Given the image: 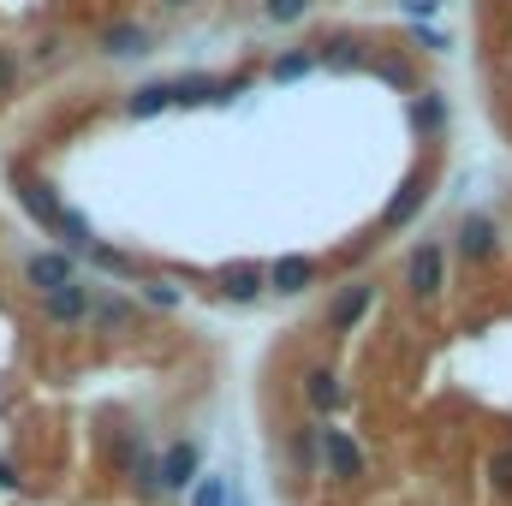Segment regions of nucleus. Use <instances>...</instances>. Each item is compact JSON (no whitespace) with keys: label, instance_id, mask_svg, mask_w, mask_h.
Listing matches in <instances>:
<instances>
[{"label":"nucleus","instance_id":"1","mask_svg":"<svg viewBox=\"0 0 512 506\" xmlns=\"http://www.w3.org/2000/svg\"><path fill=\"white\" fill-rule=\"evenodd\" d=\"M6 179H12V197H18V209H24V215H30V221H36L48 239H60V251L84 256L90 245H96V227H90V221H84V215H78V209H72V203L54 191V179L30 173V167H18V161H12V173H6Z\"/></svg>","mask_w":512,"mask_h":506},{"label":"nucleus","instance_id":"2","mask_svg":"<svg viewBox=\"0 0 512 506\" xmlns=\"http://www.w3.org/2000/svg\"><path fill=\"white\" fill-rule=\"evenodd\" d=\"M399 286L411 292V304H417V310L441 304V292H447V245H441V239H417V245L405 251Z\"/></svg>","mask_w":512,"mask_h":506},{"label":"nucleus","instance_id":"3","mask_svg":"<svg viewBox=\"0 0 512 506\" xmlns=\"http://www.w3.org/2000/svg\"><path fill=\"white\" fill-rule=\"evenodd\" d=\"M364 471H370L364 441L352 429H340V423H322V477L340 483V489H352V483H364Z\"/></svg>","mask_w":512,"mask_h":506},{"label":"nucleus","instance_id":"4","mask_svg":"<svg viewBox=\"0 0 512 506\" xmlns=\"http://www.w3.org/2000/svg\"><path fill=\"white\" fill-rule=\"evenodd\" d=\"M429 197H435V167H411L405 179H399V191L387 197V209H382V233H405L423 209H429Z\"/></svg>","mask_w":512,"mask_h":506},{"label":"nucleus","instance_id":"5","mask_svg":"<svg viewBox=\"0 0 512 506\" xmlns=\"http://www.w3.org/2000/svg\"><path fill=\"white\" fill-rule=\"evenodd\" d=\"M90 298H96V286L78 274V280H66V286H54V292H36V310H42V322L48 328H84L90 322Z\"/></svg>","mask_w":512,"mask_h":506},{"label":"nucleus","instance_id":"6","mask_svg":"<svg viewBox=\"0 0 512 506\" xmlns=\"http://www.w3.org/2000/svg\"><path fill=\"white\" fill-rule=\"evenodd\" d=\"M161 48V36L143 24V18H108L102 30H96V54L102 60H149Z\"/></svg>","mask_w":512,"mask_h":506},{"label":"nucleus","instance_id":"7","mask_svg":"<svg viewBox=\"0 0 512 506\" xmlns=\"http://www.w3.org/2000/svg\"><path fill=\"white\" fill-rule=\"evenodd\" d=\"M370 310H376V280H346V286L328 298L322 328H328V334H358V328L370 322Z\"/></svg>","mask_w":512,"mask_h":506},{"label":"nucleus","instance_id":"8","mask_svg":"<svg viewBox=\"0 0 512 506\" xmlns=\"http://www.w3.org/2000/svg\"><path fill=\"white\" fill-rule=\"evenodd\" d=\"M155 477H161V495H191V483L203 477V447L185 435L155 447Z\"/></svg>","mask_w":512,"mask_h":506},{"label":"nucleus","instance_id":"9","mask_svg":"<svg viewBox=\"0 0 512 506\" xmlns=\"http://www.w3.org/2000/svg\"><path fill=\"white\" fill-rule=\"evenodd\" d=\"M453 256H459L465 268H489V262L501 256V227H495L489 209H471V215L459 221V233H453Z\"/></svg>","mask_w":512,"mask_h":506},{"label":"nucleus","instance_id":"10","mask_svg":"<svg viewBox=\"0 0 512 506\" xmlns=\"http://www.w3.org/2000/svg\"><path fill=\"white\" fill-rule=\"evenodd\" d=\"M84 274V256L72 251H24L18 256V280L30 286V292H54V286H66V280H78Z\"/></svg>","mask_w":512,"mask_h":506},{"label":"nucleus","instance_id":"11","mask_svg":"<svg viewBox=\"0 0 512 506\" xmlns=\"http://www.w3.org/2000/svg\"><path fill=\"white\" fill-rule=\"evenodd\" d=\"M209 286H215V298H227V304H256V298H268V262H256V256L221 262Z\"/></svg>","mask_w":512,"mask_h":506},{"label":"nucleus","instance_id":"12","mask_svg":"<svg viewBox=\"0 0 512 506\" xmlns=\"http://www.w3.org/2000/svg\"><path fill=\"white\" fill-rule=\"evenodd\" d=\"M137 322H143V304L120 292V286H96V298H90V328L96 334H137Z\"/></svg>","mask_w":512,"mask_h":506},{"label":"nucleus","instance_id":"13","mask_svg":"<svg viewBox=\"0 0 512 506\" xmlns=\"http://www.w3.org/2000/svg\"><path fill=\"white\" fill-rule=\"evenodd\" d=\"M405 120H411V137H417V143H435V137H447V126H453V102H447V90H435V84L411 90V108H405Z\"/></svg>","mask_w":512,"mask_h":506},{"label":"nucleus","instance_id":"14","mask_svg":"<svg viewBox=\"0 0 512 506\" xmlns=\"http://www.w3.org/2000/svg\"><path fill=\"white\" fill-rule=\"evenodd\" d=\"M280 459L292 477H316L322 471V423H292L280 441Z\"/></svg>","mask_w":512,"mask_h":506},{"label":"nucleus","instance_id":"15","mask_svg":"<svg viewBox=\"0 0 512 506\" xmlns=\"http://www.w3.org/2000/svg\"><path fill=\"white\" fill-rule=\"evenodd\" d=\"M310 286H316V256L286 251V256L268 262V292H274V298H304Z\"/></svg>","mask_w":512,"mask_h":506},{"label":"nucleus","instance_id":"16","mask_svg":"<svg viewBox=\"0 0 512 506\" xmlns=\"http://www.w3.org/2000/svg\"><path fill=\"white\" fill-rule=\"evenodd\" d=\"M304 399H310V411H316V423H328L340 405H346V381L334 364H310L304 370Z\"/></svg>","mask_w":512,"mask_h":506},{"label":"nucleus","instance_id":"17","mask_svg":"<svg viewBox=\"0 0 512 506\" xmlns=\"http://www.w3.org/2000/svg\"><path fill=\"white\" fill-rule=\"evenodd\" d=\"M155 114H173V78L137 84V90L126 96V120H155Z\"/></svg>","mask_w":512,"mask_h":506},{"label":"nucleus","instance_id":"18","mask_svg":"<svg viewBox=\"0 0 512 506\" xmlns=\"http://www.w3.org/2000/svg\"><path fill=\"white\" fill-rule=\"evenodd\" d=\"M364 72H370L376 84H387V90H423V84H417V66H411L405 54H382V60H364Z\"/></svg>","mask_w":512,"mask_h":506},{"label":"nucleus","instance_id":"19","mask_svg":"<svg viewBox=\"0 0 512 506\" xmlns=\"http://www.w3.org/2000/svg\"><path fill=\"white\" fill-rule=\"evenodd\" d=\"M483 483L495 501H512V441H495L489 459H483Z\"/></svg>","mask_w":512,"mask_h":506},{"label":"nucleus","instance_id":"20","mask_svg":"<svg viewBox=\"0 0 512 506\" xmlns=\"http://www.w3.org/2000/svg\"><path fill=\"white\" fill-rule=\"evenodd\" d=\"M370 54H364V42H352V36H328L322 48H316V66H328V72H346V66H364Z\"/></svg>","mask_w":512,"mask_h":506},{"label":"nucleus","instance_id":"21","mask_svg":"<svg viewBox=\"0 0 512 506\" xmlns=\"http://www.w3.org/2000/svg\"><path fill=\"white\" fill-rule=\"evenodd\" d=\"M310 72H316V48H286V54L268 60V78H274V84H298V78H310Z\"/></svg>","mask_w":512,"mask_h":506},{"label":"nucleus","instance_id":"22","mask_svg":"<svg viewBox=\"0 0 512 506\" xmlns=\"http://www.w3.org/2000/svg\"><path fill=\"white\" fill-rule=\"evenodd\" d=\"M215 102V72H185L173 78V108H209Z\"/></svg>","mask_w":512,"mask_h":506},{"label":"nucleus","instance_id":"23","mask_svg":"<svg viewBox=\"0 0 512 506\" xmlns=\"http://www.w3.org/2000/svg\"><path fill=\"white\" fill-rule=\"evenodd\" d=\"M120 477H126V489L137 495V501H161V477H155V453H143L137 465H126V471H120Z\"/></svg>","mask_w":512,"mask_h":506},{"label":"nucleus","instance_id":"24","mask_svg":"<svg viewBox=\"0 0 512 506\" xmlns=\"http://www.w3.org/2000/svg\"><path fill=\"white\" fill-rule=\"evenodd\" d=\"M84 262H90V268H102V274H114V280H137V262H131L126 251H114V245H102V239L84 251Z\"/></svg>","mask_w":512,"mask_h":506},{"label":"nucleus","instance_id":"25","mask_svg":"<svg viewBox=\"0 0 512 506\" xmlns=\"http://www.w3.org/2000/svg\"><path fill=\"white\" fill-rule=\"evenodd\" d=\"M143 453H155L143 429H120V435H114V471H126V465H137Z\"/></svg>","mask_w":512,"mask_h":506},{"label":"nucleus","instance_id":"26","mask_svg":"<svg viewBox=\"0 0 512 506\" xmlns=\"http://www.w3.org/2000/svg\"><path fill=\"white\" fill-rule=\"evenodd\" d=\"M137 286H143V304H149V310H179V304H185V292H179L173 280H161V274H155V280H137Z\"/></svg>","mask_w":512,"mask_h":506},{"label":"nucleus","instance_id":"27","mask_svg":"<svg viewBox=\"0 0 512 506\" xmlns=\"http://www.w3.org/2000/svg\"><path fill=\"white\" fill-rule=\"evenodd\" d=\"M227 495H233V477H197L191 483V506H227Z\"/></svg>","mask_w":512,"mask_h":506},{"label":"nucleus","instance_id":"28","mask_svg":"<svg viewBox=\"0 0 512 506\" xmlns=\"http://www.w3.org/2000/svg\"><path fill=\"white\" fill-rule=\"evenodd\" d=\"M310 6H316V0H262V18L286 30V24H304V18H310Z\"/></svg>","mask_w":512,"mask_h":506},{"label":"nucleus","instance_id":"29","mask_svg":"<svg viewBox=\"0 0 512 506\" xmlns=\"http://www.w3.org/2000/svg\"><path fill=\"white\" fill-rule=\"evenodd\" d=\"M405 36H411L417 54H447V48H453V30H435V24H411Z\"/></svg>","mask_w":512,"mask_h":506},{"label":"nucleus","instance_id":"30","mask_svg":"<svg viewBox=\"0 0 512 506\" xmlns=\"http://www.w3.org/2000/svg\"><path fill=\"white\" fill-rule=\"evenodd\" d=\"M18 84H24V54L0 42V102H6V96H18Z\"/></svg>","mask_w":512,"mask_h":506},{"label":"nucleus","instance_id":"31","mask_svg":"<svg viewBox=\"0 0 512 506\" xmlns=\"http://www.w3.org/2000/svg\"><path fill=\"white\" fill-rule=\"evenodd\" d=\"M60 54H66V36H60V30H42V36H36V48H30V60H36V66H54Z\"/></svg>","mask_w":512,"mask_h":506},{"label":"nucleus","instance_id":"32","mask_svg":"<svg viewBox=\"0 0 512 506\" xmlns=\"http://www.w3.org/2000/svg\"><path fill=\"white\" fill-rule=\"evenodd\" d=\"M399 12H405L411 24H429V18L441 12V0H399Z\"/></svg>","mask_w":512,"mask_h":506},{"label":"nucleus","instance_id":"33","mask_svg":"<svg viewBox=\"0 0 512 506\" xmlns=\"http://www.w3.org/2000/svg\"><path fill=\"white\" fill-rule=\"evenodd\" d=\"M18 483H24V477H18V465H12V459H0V489H18Z\"/></svg>","mask_w":512,"mask_h":506},{"label":"nucleus","instance_id":"34","mask_svg":"<svg viewBox=\"0 0 512 506\" xmlns=\"http://www.w3.org/2000/svg\"><path fill=\"white\" fill-rule=\"evenodd\" d=\"M155 6H161V12H191L197 0H155Z\"/></svg>","mask_w":512,"mask_h":506},{"label":"nucleus","instance_id":"35","mask_svg":"<svg viewBox=\"0 0 512 506\" xmlns=\"http://www.w3.org/2000/svg\"><path fill=\"white\" fill-rule=\"evenodd\" d=\"M227 506H245V501H239V495H227Z\"/></svg>","mask_w":512,"mask_h":506},{"label":"nucleus","instance_id":"36","mask_svg":"<svg viewBox=\"0 0 512 506\" xmlns=\"http://www.w3.org/2000/svg\"><path fill=\"white\" fill-rule=\"evenodd\" d=\"M507 6H512V0H507Z\"/></svg>","mask_w":512,"mask_h":506}]
</instances>
